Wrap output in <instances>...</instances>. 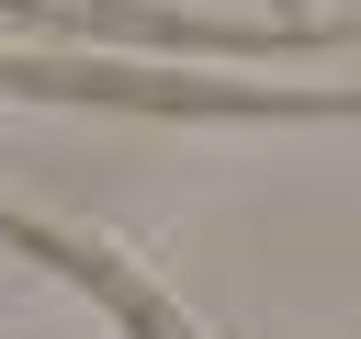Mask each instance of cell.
<instances>
[{"label": "cell", "mask_w": 361, "mask_h": 339, "mask_svg": "<svg viewBox=\"0 0 361 339\" xmlns=\"http://www.w3.org/2000/svg\"><path fill=\"white\" fill-rule=\"evenodd\" d=\"M0 90H23V102H135V113H361V90L158 79V68H113V56H11V45H0Z\"/></svg>", "instance_id": "obj_1"}, {"label": "cell", "mask_w": 361, "mask_h": 339, "mask_svg": "<svg viewBox=\"0 0 361 339\" xmlns=\"http://www.w3.org/2000/svg\"><path fill=\"white\" fill-rule=\"evenodd\" d=\"M0 249H23V260H45L56 282H79V294H90V305H102V316H113L124 339H203V328H192V316L169 305V294H147V282H135V271H124L113 249H90V237H68V226L0 215Z\"/></svg>", "instance_id": "obj_2"}, {"label": "cell", "mask_w": 361, "mask_h": 339, "mask_svg": "<svg viewBox=\"0 0 361 339\" xmlns=\"http://www.w3.org/2000/svg\"><path fill=\"white\" fill-rule=\"evenodd\" d=\"M0 23H45L68 45H203V56H259L271 45L248 23H192V11H147V0H0Z\"/></svg>", "instance_id": "obj_3"}, {"label": "cell", "mask_w": 361, "mask_h": 339, "mask_svg": "<svg viewBox=\"0 0 361 339\" xmlns=\"http://www.w3.org/2000/svg\"><path fill=\"white\" fill-rule=\"evenodd\" d=\"M282 23H305V11H293V0H282Z\"/></svg>", "instance_id": "obj_4"}, {"label": "cell", "mask_w": 361, "mask_h": 339, "mask_svg": "<svg viewBox=\"0 0 361 339\" xmlns=\"http://www.w3.org/2000/svg\"><path fill=\"white\" fill-rule=\"evenodd\" d=\"M350 124H361V113H350Z\"/></svg>", "instance_id": "obj_5"}]
</instances>
